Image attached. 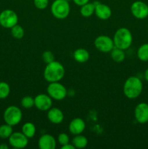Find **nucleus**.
<instances>
[{
    "label": "nucleus",
    "mask_w": 148,
    "mask_h": 149,
    "mask_svg": "<svg viewBox=\"0 0 148 149\" xmlns=\"http://www.w3.org/2000/svg\"><path fill=\"white\" fill-rule=\"evenodd\" d=\"M47 119L51 123L59 125L64 120L63 112L58 108L52 107L47 111Z\"/></svg>",
    "instance_id": "obj_16"
},
{
    "label": "nucleus",
    "mask_w": 148,
    "mask_h": 149,
    "mask_svg": "<svg viewBox=\"0 0 148 149\" xmlns=\"http://www.w3.org/2000/svg\"><path fill=\"white\" fill-rule=\"evenodd\" d=\"M61 149H75V148L72 143H68L65 144V145L61 146Z\"/></svg>",
    "instance_id": "obj_31"
},
{
    "label": "nucleus",
    "mask_w": 148,
    "mask_h": 149,
    "mask_svg": "<svg viewBox=\"0 0 148 149\" xmlns=\"http://www.w3.org/2000/svg\"><path fill=\"white\" fill-rule=\"evenodd\" d=\"M11 34L15 39H21L24 36L25 31L21 26L18 24H16L15 26L11 28Z\"/></svg>",
    "instance_id": "obj_24"
},
{
    "label": "nucleus",
    "mask_w": 148,
    "mask_h": 149,
    "mask_svg": "<svg viewBox=\"0 0 148 149\" xmlns=\"http://www.w3.org/2000/svg\"><path fill=\"white\" fill-rule=\"evenodd\" d=\"M12 126L5 123L0 126V138L1 139H8L12 134Z\"/></svg>",
    "instance_id": "obj_23"
},
{
    "label": "nucleus",
    "mask_w": 148,
    "mask_h": 149,
    "mask_svg": "<svg viewBox=\"0 0 148 149\" xmlns=\"http://www.w3.org/2000/svg\"><path fill=\"white\" fill-rule=\"evenodd\" d=\"M57 142L55 137L50 134H44L39 138L38 146L41 149H55Z\"/></svg>",
    "instance_id": "obj_15"
},
{
    "label": "nucleus",
    "mask_w": 148,
    "mask_h": 149,
    "mask_svg": "<svg viewBox=\"0 0 148 149\" xmlns=\"http://www.w3.org/2000/svg\"><path fill=\"white\" fill-rule=\"evenodd\" d=\"M94 47L97 50L103 53L111 52L114 48V42L111 37L106 35H100L94 39Z\"/></svg>",
    "instance_id": "obj_8"
},
{
    "label": "nucleus",
    "mask_w": 148,
    "mask_h": 149,
    "mask_svg": "<svg viewBox=\"0 0 148 149\" xmlns=\"http://www.w3.org/2000/svg\"><path fill=\"white\" fill-rule=\"evenodd\" d=\"M65 70L63 65L59 61H54L46 64L44 71V77L48 82L60 81L63 79Z\"/></svg>",
    "instance_id": "obj_1"
},
{
    "label": "nucleus",
    "mask_w": 148,
    "mask_h": 149,
    "mask_svg": "<svg viewBox=\"0 0 148 149\" xmlns=\"http://www.w3.org/2000/svg\"><path fill=\"white\" fill-rule=\"evenodd\" d=\"M57 141L59 144H60L61 146L68 143L70 142L69 136H68V134L65 133V132H62V133L59 134V135H58Z\"/></svg>",
    "instance_id": "obj_29"
},
{
    "label": "nucleus",
    "mask_w": 148,
    "mask_h": 149,
    "mask_svg": "<svg viewBox=\"0 0 148 149\" xmlns=\"http://www.w3.org/2000/svg\"><path fill=\"white\" fill-rule=\"evenodd\" d=\"M94 14L100 20H106L112 15V10L108 5L100 2H95Z\"/></svg>",
    "instance_id": "obj_13"
},
{
    "label": "nucleus",
    "mask_w": 148,
    "mask_h": 149,
    "mask_svg": "<svg viewBox=\"0 0 148 149\" xmlns=\"http://www.w3.org/2000/svg\"><path fill=\"white\" fill-rule=\"evenodd\" d=\"M3 117L5 123L12 127L16 126L23 119V112L17 106H10L4 111Z\"/></svg>",
    "instance_id": "obj_5"
},
{
    "label": "nucleus",
    "mask_w": 148,
    "mask_h": 149,
    "mask_svg": "<svg viewBox=\"0 0 148 149\" xmlns=\"http://www.w3.org/2000/svg\"><path fill=\"white\" fill-rule=\"evenodd\" d=\"M134 117L137 122L145 124L148 122V104L147 103H139L134 109Z\"/></svg>",
    "instance_id": "obj_12"
},
{
    "label": "nucleus",
    "mask_w": 148,
    "mask_h": 149,
    "mask_svg": "<svg viewBox=\"0 0 148 149\" xmlns=\"http://www.w3.org/2000/svg\"><path fill=\"white\" fill-rule=\"evenodd\" d=\"M71 143L74 146L75 148L82 149L86 148L87 145H88V139L84 135H81V134L76 135L72 139Z\"/></svg>",
    "instance_id": "obj_19"
},
{
    "label": "nucleus",
    "mask_w": 148,
    "mask_h": 149,
    "mask_svg": "<svg viewBox=\"0 0 148 149\" xmlns=\"http://www.w3.org/2000/svg\"><path fill=\"white\" fill-rule=\"evenodd\" d=\"M47 94L51 98L55 100H62L66 97L68 95V90L66 87L59 81L50 82L46 88Z\"/></svg>",
    "instance_id": "obj_6"
},
{
    "label": "nucleus",
    "mask_w": 148,
    "mask_h": 149,
    "mask_svg": "<svg viewBox=\"0 0 148 149\" xmlns=\"http://www.w3.org/2000/svg\"><path fill=\"white\" fill-rule=\"evenodd\" d=\"M10 93V87L8 83L0 81V99H5Z\"/></svg>",
    "instance_id": "obj_25"
},
{
    "label": "nucleus",
    "mask_w": 148,
    "mask_h": 149,
    "mask_svg": "<svg viewBox=\"0 0 148 149\" xmlns=\"http://www.w3.org/2000/svg\"><path fill=\"white\" fill-rule=\"evenodd\" d=\"M131 13L136 18L142 20L148 17V5L142 1H136L131 5Z\"/></svg>",
    "instance_id": "obj_9"
},
{
    "label": "nucleus",
    "mask_w": 148,
    "mask_h": 149,
    "mask_svg": "<svg viewBox=\"0 0 148 149\" xmlns=\"http://www.w3.org/2000/svg\"><path fill=\"white\" fill-rule=\"evenodd\" d=\"M34 106L38 110L47 111L52 106V99L48 94L41 93L34 97Z\"/></svg>",
    "instance_id": "obj_11"
},
{
    "label": "nucleus",
    "mask_w": 148,
    "mask_h": 149,
    "mask_svg": "<svg viewBox=\"0 0 148 149\" xmlns=\"http://www.w3.org/2000/svg\"><path fill=\"white\" fill-rule=\"evenodd\" d=\"M137 57L141 61H148V43H145L141 45L137 49Z\"/></svg>",
    "instance_id": "obj_22"
},
{
    "label": "nucleus",
    "mask_w": 148,
    "mask_h": 149,
    "mask_svg": "<svg viewBox=\"0 0 148 149\" xmlns=\"http://www.w3.org/2000/svg\"><path fill=\"white\" fill-rule=\"evenodd\" d=\"M145 79L147 81H148V68L145 71Z\"/></svg>",
    "instance_id": "obj_33"
},
{
    "label": "nucleus",
    "mask_w": 148,
    "mask_h": 149,
    "mask_svg": "<svg viewBox=\"0 0 148 149\" xmlns=\"http://www.w3.org/2000/svg\"><path fill=\"white\" fill-rule=\"evenodd\" d=\"M8 148H9L8 146L6 145V144L2 143L0 145V149H8Z\"/></svg>",
    "instance_id": "obj_32"
},
{
    "label": "nucleus",
    "mask_w": 148,
    "mask_h": 149,
    "mask_svg": "<svg viewBox=\"0 0 148 149\" xmlns=\"http://www.w3.org/2000/svg\"><path fill=\"white\" fill-rule=\"evenodd\" d=\"M33 4L36 8L43 10L49 5V0H33Z\"/></svg>",
    "instance_id": "obj_28"
},
{
    "label": "nucleus",
    "mask_w": 148,
    "mask_h": 149,
    "mask_svg": "<svg viewBox=\"0 0 148 149\" xmlns=\"http://www.w3.org/2000/svg\"><path fill=\"white\" fill-rule=\"evenodd\" d=\"M42 60L46 64L55 61V55L51 51L46 50L44 51L42 54Z\"/></svg>",
    "instance_id": "obj_27"
},
{
    "label": "nucleus",
    "mask_w": 148,
    "mask_h": 149,
    "mask_svg": "<svg viewBox=\"0 0 148 149\" xmlns=\"http://www.w3.org/2000/svg\"><path fill=\"white\" fill-rule=\"evenodd\" d=\"M89 52L84 48H78L73 52V58L79 63H84L89 59Z\"/></svg>",
    "instance_id": "obj_17"
},
{
    "label": "nucleus",
    "mask_w": 148,
    "mask_h": 149,
    "mask_svg": "<svg viewBox=\"0 0 148 149\" xmlns=\"http://www.w3.org/2000/svg\"><path fill=\"white\" fill-rule=\"evenodd\" d=\"M110 56L113 61L115 63H122L126 58V54L123 49L114 47L110 52Z\"/></svg>",
    "instance_id": "obj_20"
},
{
    "label": "nucleus",
    "mask_w": 148,
    "mask_h": 149,
    "mask_svg": "<svg viewBox=\"0 0 148 149\" xmlns=\"http://www.w3.org/2000/svg\"><path fill=\"white\" fill-rule=\"evenodd\" d=\"M66 1H71V0H66Z\"/></svg>",
    "instance_id": "obj_34"
},
{
    "label": "nucleus",
    "mask_w": 148,
    "mask_h": 149,
    "mask_svg": "<svg viewBox=\"0 0 148 149\" xmlns=\"http://www.w3.org/2000/svg\"><path fill=\"white\" fill-rule=\"evenodd\" d=\"M73 1L74 4H76L77 6H79V7H81L84 4L89 2V0H73Z\"/></svg>",
    "instance_id": "obj_30"
},
{
    "label": "nucleus",
    "mask_w": 148,
    "mask_h": 149,
    "mask_svg": "<svg viewBox=\"0 0 148 149\" xmlns=\"http://www.w3.org/2000/svg\"><path fill=\"white\" fill-rule=\"evenodd\" d=\"M71 12L69 1L66 0H55L51 5V13L57 19L63 20L68 17Z\"/></svg>",
    "instance_id": "obj_4"
},
{
    "label": "nucleus",
    "mask_w": 148,
    "mask_h": 149,
    "mask_svg": "<svg viewBox=\"0 0 148 149\" xmlns=\"http://www.w3.org/2000/svg\"><path fill=\"white\" fill-rule=\"evenodd\" d=\"M86 129V123L81 118H74L71 121L68 126L69 132L72 135H76L82 134Z\"/></svg>",
    "instance_id": "obj_14"
},
{
    "label": "nucleus",
    "mask_w": 148,
    "mask_h": 149,
    "mask_svg": "<svg viewBox=\"0 0 148 149\" xmlns=\"http://www.w3.org/2000/svg\"><path fill=\"white\" fill-rule=\"evenodd\" d=\"M8 140L10 145L14 148H24L28 144V138L22 132H12Z\"/></svg>",
    "instance_id": "obj_10"
},
{
    "label": "nucleus",
    "mask_w": 148,
    "mask_h": 149,
    "mask_svg": "<svg viewBox=\"0 0 148 149\" xmlns=\"http://www.w3.org/2000/svg\"><path fill=\"white\" fill-rule=\"evenodd\" d=\"M18 23V16L12 10L7 9L0 13V25L4 29H11Z\"/></svg>",
    "instance_id": "obj_7"
},
{
    "label": "nucleus",
    "mask_w": 148,
    "mask_h": 149,
    "mask_svg": "<svg viewBox=\"0 0 148 149\" xmlns=\"http://www.w3.org/2000/svg\"><path fill=\"white\" fill-rule=\"evenodd\" d=\"M20 104L23 108L26 109H30L34 106V98L31 96H24L20 101Z\"/></svg>",
    "instance_id": "obj_26"
},
{
    "label": "nucleus",
    "mask_w": 148,
    "mask_h": 149,
    "mask_svg": "<svg viewBox=\"0 0 148 149\" xmlns=\"http://www.w3.org/2000/svg\"><path fill=\"white\" fill-rule=\"evenodd\" d=\"M22 132L27 137L28 139L33 138L36 133V126L32 122H26L22 126Z\"/></svg>",
    "instance_id": "obj_18"
},
{
    "label": "nucleus",
    "mask_w": 148,
    "mask_h": 149,
    "mask_svg": "<svg viewBox=\"0 0 148 149\" xmlns=\"http://www.w3.org/2000/svg\"><path fill=\"white\" fill-rule=\"evenodd\" d=\"M143 90V84L139 77L132 76L125 81L123 84V94L129 99H136L139 97Z\"/></svg>",
    "instance_id": "obj_2"
},
{
    "label": "nucleus",
    "mask_w": 148,
    "mask_h": 149,
    "mask_svg": "<svg viewBox=\"0 0 148 149\" xmlns=\"http://www.w3.org/2000/svg\"><path fill=\"white\" fill-rule=\"evenodd\" d=\"M147 33H148V30H147Z\"/></svg>",
    "instance_id": "obj_35"
},
{
    "label": "nucleus",
    "mask_w": 148,
    "mask_h": 149,
    "mask_svg": "<svg viewBox=\"0 0 148 149\" xmlns=\"http://www.w3.org/2000/svg\"><path fill=\"white\" fill-rule=\"evenodd\" d=\"M94 9H95V4L88 2L81 6L80 9V13L83 17H89L93 14H94Z\"/></svg>",
    "instance_id": "obj_21"
},
{
    "label": "nucleus",
    "mask_w": 148,
    "mask_h": 149,
    "mask_svg": "<svg viewBox=\"0 0 148 149\" xmlns=\"http://www.w3.org/2000/svg\"><path fill=\"white\" fill-rule=\"evenodd\" d=\"M113 42L115 47L126 50L129 49L133 42V36L129 29L121 27L118 29L113 36Z\"/></svg>",
    "instance_id": "obj_3"
}]
</instances>
